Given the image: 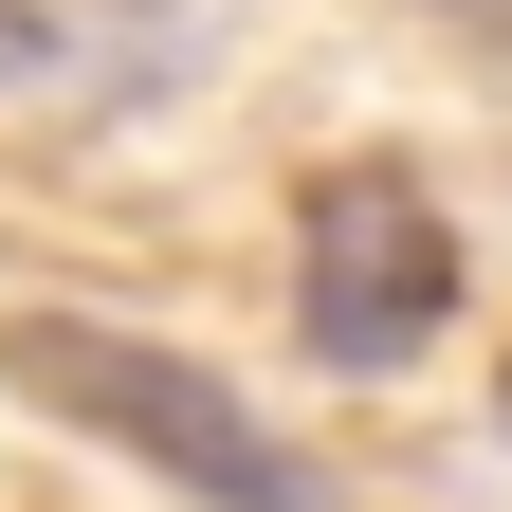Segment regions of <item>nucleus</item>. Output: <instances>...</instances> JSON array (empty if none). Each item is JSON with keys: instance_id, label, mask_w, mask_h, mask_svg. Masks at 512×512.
Instances as JSON below:
<instances>
[{"instance_id": "obj_1", "label": "nucleus", "mask_w": 512, "mask_h": 512, "mask_svg": "<svg viewBox=\"0 0 512 512\" xmlns=\"http://www.w3.org/2000/svg\"><path fill=\"white\" fill-rule=\"evenodd\" d=\"M0 384H19L37 421L110 439L128 476L202 494V512H348L311 439H275L220 366H183V348H147V330H110V311H0Z\"/></svg>"}, {"instance_id": "obj_2", "label": "nucleus", "mask_w": 512, "mask_h": 512, "mask_svg": "<svg viewBox=\"0 0 512 512\" xmlns=\"http://www.w3.org/2000/svg\"><path fill=\"white\" fill-rule=\"evenodd\" d=\"M439 330H458V220H439L403 165H330L311 183V256H293V348L384 384Z\"/></svg>"}, {"instance_id": "obj_3", "label": "nucleus", "mask_w": 512, "mask_h": 512, "mask_svg": "<svg viewBox=\"0 0 512 512\" xmlns=\"http://www.w3.org/2000/svg\"><path fill=\"white\" fill-rule=\"evenodd\" d=\"M183 55V0H147V19H92V0H0V92H147Z\"/></svg>"}, {"instance_id": "obj_4", "label": "nucleus", "mask_w": 512, "mask_h": 512, "mask_svg": "<svg viewBox=\"0 0 512 512\" xmlns=\"http://www.w3.org/2000/svg\"><path fill=\"white\" fill-rule=\"evenodd\" d=\"M494 439H512V366H494Z\"/></svg>"}]
</instances>
